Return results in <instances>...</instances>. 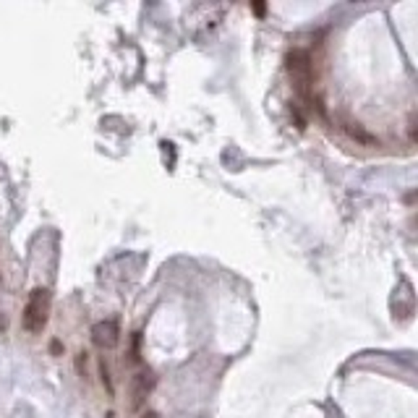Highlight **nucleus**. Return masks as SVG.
Returning a JSON list of instances; mask_svg holds the SVG:
<instances>
[{"instance_id": "obj_1", "label": "nucleus", "mask_w": 418, "mask_h": 418, "mask_svg": "<svg viewBox=\"0 0 418 418\" xmlns=\"http://www.w3.org/2000/svg\"><path fill=\"white\" fill-rule=\"evenodd\" d=\"M285 68L293 81V89L298 92L306 102H311V92H314V65H311V55L306 50H290L285 58Z\"/></svg>"}, {"instance_id": "obj_2", "label": "nucleus", "mask_w": 418, "mask_h": 418, "mask_svg": "<svg viewBox=\"0 0 418 418\" xmlns=\"http://www.w3.org/2000/svg\"><path fill=\"white\" fill-rule=\"evenodd\" d=\"M50 306H53V296L47 288H34L26 298V306H24V330L32 335H40L47 324V316H50Z\"/></svg>"}, {"instance_id": "obj_3", "label": "nucleus", "mask_w": 418, "mask_h": 418, "mask_svg": "<svg viewBox=\"0 0 418 418\" xmlns=\"http://www.w3.org/2000/svg\"><path fill=\"white\" fill-rule=\"evenodd\" d=\"M92 340H95L97 348H102V351H113L120 340V327L118 322H113V319H105V322H97L92 327Z\"/></svg>"}, {"instance_id": "obj_4", "label": "nucleus", "mask_w": 418, "mask_h": 418, "mask_svg": "<svg viewBox=\"0 0 418 418\" xmlns=\"http://www.w3.org/2000/svg\"><path fill=\"white\" fill-rule=\"evenodd\" d=\"M152 387H154V376H152V371H141V374L134 376V403H131V405L139 408L141 403H144V397L152 392Z\"/></svg>"}, {"instance_id": "obj_5", "label": "nucleus", "mask_w": 418, "mask_h": 418, "mask_svg": "<svg viewBox=\"0 0 418 418\" xmlns=\"http://www.w3.org/2000/svg\"><path fill=\"white\" fill-rule=\"evenodd\" d=\"M345 131H348V134H351L353 139L364 141V144H374V141H376L374 136H371V134H366V131L361 129L358 123H345Z\"/></svg>"}, {"instance_id": "obj_6", "label": "nucleus", "mask_w": 418, "mask_h": 418, "mask_svg": "<svg viewBox=\"0 0 418 418\" xmlns=\"http://www.w3.org/2000/svg\"><path fill=\"white\" fill-rule=\"evenodd\" d=\"M254 11H257L259 16H262V13H264V3H254Z\"/></svg>"}, {"instance_id": "obj_7", "label": "nucleus", "mask_w": 418, "mask_h": 418, "mask_svg": "<svg viewBox=\"0 0 418 418\" xmlns=\"http://www.w3.org/2000/svg\"><path fill=\"white\" fill-rule=\"evenodd\" d=\"M6 327H8V319H6V316H0V332H3Z\"/></svg>"}, {"instance_id": "obj_8", "label": "nucleus", "mask_w": 418, "mask_h": 418, "mask_svg": "<svg viewBox=\"0 0 418 418\" xmlns=\"http://www.w3.org/2000/svg\"><path fill=\"white\" fill-rule=\"evenodd\" d=\"M144 418H157V416H154V413H147V416H144Z\"/></svg>"}]
</instances>
